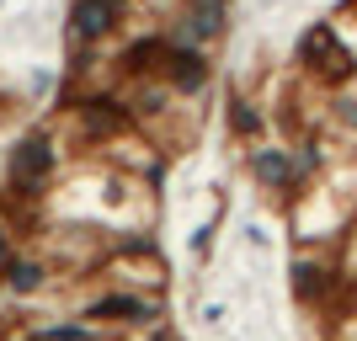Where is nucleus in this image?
Masks as SVG:
<instances>
[{"mask_svg":"<svg viewBox=\"0 0 357 341\" xmlns=\"http://www.w3.org/2000/svg\"><path fill=\"white\" fill-rule=\"evenodd\" d=\"M11 341H43V331H27V336H11Z\"/></svg>","mask_w":357,"mask_h":341,"instance_id":"4468645a","label":"nucleus"},{"mask_svg":"<svg viewBox=\"0 0 357 341\" xmlns=\"http://www.w3.org/2000/svg\"><path fill=\"white\" fill-rule=\"evenodd\" d=\"M6 112H11V96H6V91H0V118H6Z\"/></svg>","mask_w":357,"mask_h":341,"instance_id":"2eb2a0df","label":"nucleus"},{"mask_svg":"<svg viewBox=\"0 0 357 341\" xmlns=\"http://www.w3.org/2000/svg\"><path fill=\"white\" fill-rule=\"evenodd\" d=\"M144 341H181V336H176V331H171V326L160 320V326H149V331H144Z\"/></svg>","mask_w":357,"mask_h":341,"instance_id":"ddd939ff","label":"nucleus"},{"mask_svg":"<svg viewBox=\"0 0 357 341\" xmlns=\"http://www.w3.org/2000/svg\"><path fill=\"white\" fill-rule=\"evenodd\" d=\"M128 11H134V0H70L64 38H70V48H102L128 22Z\"/></svg>","mask_w":357,"mask_h":341,"instance_id":"39448f33","label":"nucleus"},{"mask_svg":"<svg viewBox=\"0 0 357 341\" xmlns=\"http://www.w3.org/2000/svg\"><path fill=\"white\" fill-rule=\"evenodd\" d=\"M245 171H251V181L261 187V192H272V197H294L298 187H304V176H298V155H294V149H278V144L251 149Z\"/></svg>","mask_w":357,"mask_h":341,"instance_id":"0eeeda50","label":"nucleus"},{"mask_svg":"<svg viewBox=\"0 0 357 341\" xmlns=\"http://www.w3.org/2000/svg\"><path fill=\"white\" fill-rule=\"evenodd\" d=\"M208 80H213L208 48L171 43V54H165V64H160V86L171 91V96H181V102H197V96L208 91Z\"/></svg>","mask_w":357,"mask_h":341,"instance_id":"423d86ee","label":"nucleus"},{"mask_svg":"<svg viewBox=\"0 0 357 341\" xmlns=\"http://www.w3.org/2000/svg\"><path fill=\"white\" fill-rule=\"evenodd\" d=\"M224 128H229L235 139H245V144H251V139L267 134V118H261V107H256L245 91H229V96H224Z\"/></svg>","mask_w":357,"mask_h":341,"instance_id":"9d476101","label":"nucleus"},{"mask_svg":"<svg viewBox=\"0 0 357 341\" xmlns=\"http://www.w3.org/2000/svg\"><path fill=\"white\" fill-rule=\"evenodd\" d=\"M16 251H22V245H16V229L0 219V278H6V267L16 262Z\"/></svg>","mask_w":357,"mask_h":341,"instance_id":"f8f14e48","label":"nucleus"},{"mask_svg":"<svg viewBox=\"0 0 357 341\" xmlns=\"http://www.w3.org/2000/svg\"><path fill=\"white\" fill-rule=\"evenodd\" d=\"M54 282V267H48V256L32 245V251H16V262L6 267V278H0V288L11 298H38Z\"/></svg>","mask_w":357,"mask_h":341,"instance_id":"1a4fd4ad","label":"nucleus"},{"mask_svg":"<svg viewBox=\"0 0 357 341\" xmlns=\"http://www.w3.org/2000/svg\"><path fill=\"white\" fill-rule=\"evenodd\" d=\"M336 267H331L326 256H294V267H288V288H294V304L304 310H320V304H336Z\"/></svg>","mask_w":357,"mask_h":341,"instance_id":"6e6552de","label":"nucleus"},{"mask_svg":"<svg viewBox=\"0 0 357 341\" xmlns=\"http://www.w3.org/2000/svg\"><path fill=\"white\" fill-rule=\"evenodd\" d=\"M294 59H298V70L310 75L314 86H326V91H342L357 75V54L342 43V32L331 27V22H314V27L298 32Z\"/></svg>","mask_w":357,"mask_h":341,"instance_id":"7ed1b4c3","label":"nucleus"},{"mask_svg":"<svg viewBox=\"0 0 357 341\" xmlns=\"http://www.w3.org/2000/svg\"><path fill=\"white\" fill-rule=\"evenodd\" d=\"M80 320L86 326H107V331H149L165 320V304L155 294H134V288L107 282L91 298H80Z\"/></svg>","mask_w":357,"mask_h":341,"instance_id":"f03ea898","label":"nucleus"},{"mask_svg":"<svg viewBox=\"0 0 357 341\" xmlns=\"http://www.w3.org/2000/svg\"><path fill=\"white\" fill-rule=\"evenodd\" d=\"M64 181V155H59V134L48 123H32L27 134L11 144L6 165H0V192L11 203H32L43 208L54 197V187Z\"/></svg>","mask_w":357,"mask_h":341,"instance_id":"f257e3e1","label":"nucleus"},{"mask_svg":"<svg viewBox=\"0 0 357 341\" xmlns=\"http://www.w3.org/2000/svg\"><path fill=\"white\" fill-rule=\"evenodd\" d=\"M102 278L118 282V288H134V294H155V298L171 288V267H165L160 245H155V240H144V235L112 240V256H107Z\"/></svg>","mask_w":357,"mask_h":341,"instance_id":"20e7f679","label":"nucleus"},{"mask_svg":"<svg viewBox=\"0 0 357 341\" xmlns=\"http://www.w3.org/2000/svg\"><path fill=\"white\" fill-rule=\"evenodd\" d=\"M213 240H219V213H213V219L203 224V229H192V235H187V251H192L197 262H208V251H213Z\"/></svg>","mask_w":357,"mask_h":341,"instance_id":"9b49d317","label":"nucleus"}]
</instances>
